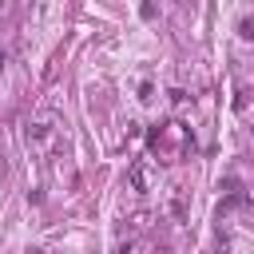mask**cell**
<instances>
[{
	"instance_id": "1",
	"label": "cell",
	"mask_w": 254,
	"mask_h": 254,
	"mask_svg": "<svg viewBox=\"0 0 254 254\" xmlns=\"http://www.w3.org/2000/svg\"><path fill=\"white\" fill-rule=\"evenodd\" d=\"M187 147H190V131H187L183 123H175V119L151 131V151L159 155V163H175V159H183Z\"/></svg>"
},
{
	"instance_id": "2",
	"label": "cell",
	"mask_w": 254,
	"mask_h": 254,
	"mask_svg": "<svg viewBox=\"0 0 254 254\" xmlns=\"http://www.w3.org/2000/svg\"><path fill=\"white\" fill-rule=\"evenodd\" d=\"M242 36H246V40H254V20H246V24H242Z\"/></svg>"
}]
</instances>
